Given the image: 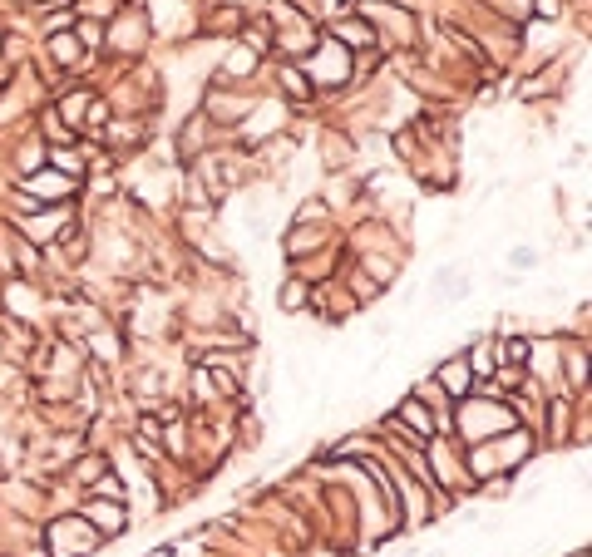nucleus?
Instances as JSON below:
<instances>
[{
  "instance_id": "obj_1",
  "label": "nucleus",
  "mask_w": 592,
  "mask_h": 557,
  "mask_svg": "<svg viewBox=\"0 0 592 557\" xmlns=\"http://www.w3.org/2000/svg\"><path fill=\"white\" fill-rule=\"evenodd\" d=\"M84 518L94 523V533H99V538H119V533L128 528V523H124V503H119V498H104V503L94 498V503L84 508Z\"/></svg>"
},
{
  "instance_id": "obj_2",
  "label": "nucleus",
  "mask_w": 592,
  "mask_h": 557,
  "mask_svg": "<svg viewBox=\"0 0 592 557\" xmlns=\"http://www.w3.org/2000/svg\"><path fill=\"white\" fill-rule=\"evenodd\" d=\"M55 227H65V213H40V208H30V213L20 218V232L35 237V242H50Z\"/></svg>"
},
{
  "instance_id": "obj_3",
  "label": "nucleus",
  "mask_w": 592,
  "mask_h": 557,
  "mask_svg": "<svg viewBox=\"0 0 592 557\" xmlns=\"http://www.w3.org/2000/svg\"><path fill=\"white\" fill-rule=\"evenodd\" d=\"M439 385H444L449 395H464V390L474 385V370H469L464 360H449V365H439Z\"/></svg>"
},
{
  "instance_id": "obj_4",
  "label": "nucleus",
  "mask_w": 592,
  "mask_h": 557,
  "mask_svg": "<svg viewBox=\"0 0 592 557\" xmlns=\"http://www.w3.org/2000/svg\"><path fill=\"white\" fill-rule=\"evenodd\" d=\"M30 193H35L30 203L40 208V198H65V193H75V178H55V173H45V178L30 183Z\"/></svg>"
},
{
  "instance_id": "obj_5",
  "label": "nucleus",
  "mask_w": 592,
  "mask_h": 557,
  "mask_svg": "<svg viewBox=\"0 0 592 557\" xmlns=\"http://www.w3.org/2000/svg\"><path fill=\"white\" fill-rule=\"evenodd\" d=\"M489 365H498V345H489V340H479V345L469 350V370H474V375H484Z\"/></svg>"
},
{
  "instance_id": "obj_6",
  "label": "nucleus",
  "mask_w": 592,
  "mask_h": 557,
  "mask_svg": "<svg viewBox=\"0 0 592 557\" xmlns=\"http://www.w3.org/2000/svg\"><path fill=\"white\" fill-rule=\"evenodd\" d=\"M400 424H415L420 434H429V429H434V424H429V415H424V405H415V400H410V405H400Z\"/></svg>"
},
{
  "instance_id": "obj_7",
  "label": "nucleus",
  "mask_w": 592,
  "mask_h": 557,
  "mask_svg": "<svg viewBox=\"0 0 592 557\" xmlns=\"http://www.w3.org/2000/svg\"><path fill=\"white\" fill-rule=\"evenodd\" d=\"M282 89L296 94V99H306V94H311V79H306L301 69H282Z\"/></svg>"
},
{
  "instance_id": "obj_8",
  "label": "nucleus",
  "mask_w": 592,
  "mask_h": 557,
  "mask_svg": "<svg viewBox=\"0 0 592 557\" xmlns=\"http://www.w3.org/2000/svg\"><path fill=\"white\" fill-rule=\"evenodd\" d=\"M508 261H513V271H528V266H538V252L533 247H513Z\"/></svg>"
},
{
  "instance_id": "obj_9",
  "label": "nucleus",
  "mask_w": 592,
  "mask_h": 557,
  "mask_svg": "<svg viewBox=\"0 0 592 557\" xmlns=\"http://www.w3.org/2000/svg\"><path fill=\"white\" fill-rule=\"evenodd\" d=\"M50 55L55 60H75V35H55L50 40Z\"/></svg>"
},
{
  "instance_id": "obj_10",
  "label": "nucleus",
  "mask_w": 592,
  "mask_h": 557,
  "mask_svg": "<svg viewBox=\"0 0 592 557\" xmlns=\"http://www.w3.org/2000/svg\"><path fill=\"white\" fill-rule=\"evenodd\" d=\"M282 306H287V311H296V306H306V286H301V281L282 291Z\"/></svg>"
},
{
  "instance_id": "obj_11",
  "label": "nucleus",
  "mask_w": 592,
  "mask_h": 557,
  "mask_svg": "<svg viewBox=\"0 0 592 557\" xmlns=\"http://www.w3.org/2000/svg\"><path fill=\"white\" fill-rule=\"evenodd\" d=\"M573 557H588V548H578V553H573Z\"/></svg>"
}]
</instances>
